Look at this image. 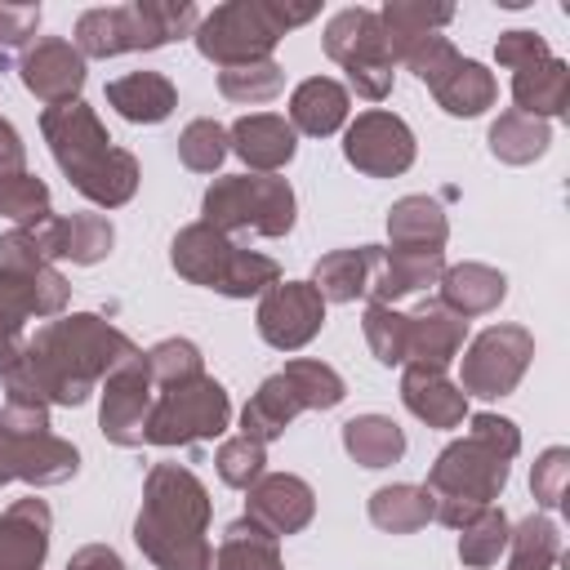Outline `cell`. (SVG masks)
<instances>
[{"instance_id":"f35d334b","label":"cell","mask_w":570,"mask_h":570,"mask_svg":"<svg viewBox=\"0 0 570 570\" xmlns=\"http://www.w3.org/2000/svg\"><path fill=\"white\" fill-rule=\"evenodd\" d=\"M281 379L289 383L298 410H334V405H343V396H347L343 374H338L334 365H325V361H312V356L285 361Z\"/></svg>"},{"instance_id":"8d00e7d4","label":"cell","mask_w":570,"mask_h":570,"mask_svg":"<svg viewBox=\"0 0 570 570\" xmlns=\"http://www.w3.org/2000/svg\"><path fill=\"white\" fill-rule=\"evenodd\" d=\"M214 570H285L281 539H272L263 525L240 517V521H232L223 530L218 552H214Z\"/></svg>"},{"instance_id":"2e32d148","label":"cell","mask_w":570,"mask_h":570,"mask_svg":"<svg viewBox=\"0 0 570 570\" xmlns=\"http://www.w3.org/2000/svg\"><path fill=\"white\" fill-rule=\"evenodd\" d=\"M85 58L71 40L62 36H40L22 49L18 58V80L27 94H36L45 107H58V102H76L80 89H85Z\"/></svg>"},{"instance_id":"4fadbf2b","label":"cell","mask_w":570,"mask_h":570,"mask_svg":"<svg viewBox=\"0 0 570 570\" xmlns=\"http://www.w3.org/2000/svg\"><path fill=\"white\" fill-rule=\"evenodd\" d=\"M156 405V383L147 374L142 352L125 356L98 387V428L111 445L138 450L147 445V414Z\"/></svg>"},{"instance_id":"f546056e","label":"cell","mask_w":570,"mask_h":570,"mask_svg":"<svg viewBox=\"0 0 570 570\" xmlns=\"http://www.w3.org/2000/svg\"><path fill=\"white\" fill-rule=\"evenodd\" d=\"M512 102H517V111L539 116V120L566 116L570 111V67L552 53L525 71H512Z\"/></svg>"},{"instance_id":"7dc6e473","label":"cell","mask_w":570,"mask_h":570,"mask_svg":"<svg viewBox=\"0 0 570 570\" xmlns=\"http://www.w3.org/2000/svg\"><path fill=\"white\" fill-rule=\"evenodd\" d=\"M566 476H570V450H566V445H548V450L534 459V468H530V490H534V503H539L543 512L561 508V499H566Z\"/></svg>"},{"instance_id":"f1b7e54d","label":"cell","mask_w":570,"mask_h":570,"mask_svg":"<svg viewBox=\"0 0 570 570\" xmlns=\"http://www.w3.org/2000/svg\"><path fill=\"white\" fill-rule=\"evenodd\" d=\"M432 98L445 116H459V120H472L481 111H490L499 102V80L485 62L476 58H459L436 85H432Z\"/></svg>"},{"instance_id":"7bdbcfd3","label":"cell","mask_w":570,"mask_h":570,"mask_svg":"<svg viewBox=\"0 0 570 570\" xmlns=\"http://www.w3.org/2000/svg\"><path fill=\"white\" fill-rule=\"evenodd\" d=\"M142 361H147V374H151L156 392L174 387V383H191V379L205 374V356L191 338H160L156 347L142 352Z\"/></svg>"},{"instance_id":"83f0119b","label":"cell","mask_w":570,"mask_h":570,"mask_svg":"<svg viewBox=\"0 0 570 570\" xmlns=\"http://www.w3.org/2000/svg\"><path fill=\"white\" fill-rule=\"evenodd\" d=\"M450 240V218L441 209V200L432 196H401L387 209V245L392 249H423V254H441Z\"/></svg>"},{"instance_id":"603a6c76","label":"cell","mask_w":570,"mask_h":570,"mask_svg":"<svg viewBox=\"0 0 570 570\" xmlns=\"http://www.w3.org/2000/svg\"><path fill=\"white\" fill-rule=\"evenodd\" d=\"M401 405L428 423V428H463L468 423V396L445 370L428 365H401Z\"/></svg>"},{"instance_id":"836d02e7","label":"cell","mask_w":570,"mask_h":570,"mask_svg":"<svg viewBox=\"0 0 570 570\" xmlns=\"http://www.w3.org/2000/svg\"><path fill=\"white\" fill-rule=\"evenodd\" d=\"M298 414H303V410H298L289 383H285L281 374H267V379L258 383V392H254V396L245 401V410H240V436H249V441H258V445H272V441L285 436V428H289Z\"/></svg>"},{"instance_id":"52a82bcc","label":"cell","mask_w":570,"mask_h":570,"mask_svg":"<svg viewBox=\"0 0 570 570\" xmlns=\"http://www.w3.org/2000/svg\"><path fill=\"white\" fill-rule=\"evenodd\" d=\"M200 22V9L191 0H129L107 9H85L76 18L71 45L80 58H116V53H147L165 49L183 36H191Z\"/></svg>"},{"instance_id":"d6986e66","label":"cell","mask_w":570,"mask_h":570,"mask_svg":"<svg viewBox=\"0 0 570 570\" xmlns=\"http://www.w3.org/2000/svg\"><path fill=\"white\" fill-rule=\"evenodd\" d=\"M236 254H240V245L232 240V236H223L218 227H209V223H187V227H178V236L169 240V267L187 281V285H205V289H223V281H227V272H232V263H236Z\"/></svg>"},{"instance_id":"6da1fadb","label":"cell","mask_w":570,"mask_h":570,"mask_svg":"<svg viewBox=\"0 0 570 570\" xmlns=\"http://www.w3.org/2000/svg\"><path fill=\"white\" fill-rule=\"evenodd\" d=\"M134 352V338L98 312H62L27 334L22 356L4 374V392L36 396L45 405H85Z\"/></svg>"},{"instance_id":"7c38bea8","label":"cell","mask_w":570,"mask_h":570,"mask_svg":"<svg viewBox=\"0 0 570 570\" xmlns=\"http://www.w3.org/2000/svg\"><path fill=\"white\" fill-rule=\"evenodd\" d=\"M414 156H419L414 129L396 111L370 107L343 129V160L365 178H396L414 165Z\"/></svg>"},{"instance_id":"d590c367","label":"cell","mask_w":570,"mask_h":570,"mask_svg":"<svg viewBox=\"0 0 570 570\" xmlns=\"http://www.w3.org/2000/svg\"><path fill=\"white\" fill-rule=\"evenodd\" d=\"M365 512L387 534H414L432 521V494L414 481H392V485H379L365 499Z\"/></svg>"},{"instance_id":"f6af8a7d","label":"cell","mask_w":570,"mask_h":570,"mask_svg":"<svg viewBox=\"0 0 570 570\" xmlns=\"http://www.w3.org/2000/svg\"><path fill=\"white\" fill-rule=\"evenodd\" d=\"M361 330H365V343L379 365H405V330H410L405 312H396L387 303H365Z\"/></svg>"},{"instance_id":"e575fe53","label":"cell","mask_w":570,"mask_h":570,"mask_svg":"<svg viewBox=\"0 0 570 570\" xmlns=\"http://www.w3.org/2000/svg\"><path fill=\"white\" fill-rule=\"evenodd\" d=\"M343 450H347L352 463L379 472V468L401 463V454H405V432H401V423L387 419V414H356V419L343 423Z\"/></svg>"},{"instance_id":"cb8c5ba5","label":"cell","mask_w":570,"mask_h":570,"mask_svg":"<svg viewBox=\"0 0 570 570\" xmlns=\"http://www.w3.org/2000/svg\"><path fill=\"white\" fill-rule=\"evenodd\" d=\"M441 272H445V258H441V254L379 245V258H374L365 298H370V303H387V307H396L401 298L432 289V285L441 281Z\"/></svg>"},{"instance_id":"7a4b0ae2","label":"cell","mask_w":570,"mask_h":570,"mask_svg":"<svg viewBox=\"0 0 570 570\" xmlns=\"http://www.w3.org/2000/svg\"><path fill=\"white\" fill-rule=\"evenodd\" d=\"M517 454H521V428L512 419L490 410L468 414V432L450 441L428 468L423 490L432 494V521L459 530L481 508H494Z\"/></svg>"},{"instance_id":"9a60e30c","label":"cell","mask_w":570,"mask_h":570,"mask_svg":"<svg viewBox=\"0 0 570 570\" xmlns=\"http://www.w3.org/2000/svg\"><path fill=\"white\" fill-rule=\"evenodd\" d=\"M80 472V450L53 432H9L0 428V485H67Z\"/></svg>"},{"instance_id":"74e56055","label":"cell","mask_w":570,"mask_h":570,"mask_svg":"<svg viewBox=\"0 0 570 570\" xmlns=\"http://www.w3.org/2000/svg\"><path fill=\"white\" fill-rule=\"evenodd\" d=\"M508 566L503 570H552L561 561V530L548 512H530L508 534Z\"/></svg>"},{"instance_id":"8992f818","label":"cell","mask_w":570,"mask_h":570,"mask_svg":"<svg viewBox=\"0 0 570 570\" xmlns=\"http://www.w3.org/2000/svg\"><path fill=\"white\" fill-rule=\"evenodd\" d=\"M316 18V4H285V0H227L214 4L191 40L200 49L205 62H214L218 71L227 67H245V62H267L276 53V45Z\"/></svg>"},{"instance_id":"44dd1931","label":"cell","mask_w":570,"mask_h":570,"mask_svg":"<svg viewBox=\"0 0 570 570\" xmlns=\"http://www.w3.org/2000/svg\"><path fill=\"white\" fill-rule=\"evenodd\" d=\"M53 512L45 499H13L0 512V570H40L49 557Z\"/></svg>"},{"instance_id":"3957f363","label":"cell","mask_w":570,"mask_h":570,"mask_svg":"<svg viewBox=\"0 0 570 570\" xmlns=\"http://www.w3.org/2000/svg\"><path fill=\"white\" fill-rule=\"evenodd\" d=\"M214 499L183 463H151L134 517V543L156 570H214Z\"/></svg>"},{"instance_id":"4316f807","label":"cell","mask_w":570,"mask_h":570,"mask_svg":"<svg viewBox=\"0 0 570 570\" xmlns=\"http://www.w3.org/2000/svg\"><path fill=\"white\" fill-rule=\"evenodd\" d=\"M347 111H352V94L330 80V76H307L303 85H294L289 94V125L294 134H307V138H330L347 125Z\"/></svg>"},{"instance_id":"d6a6232c","label":"cell","mask_w":570,"mask_h":570,"mask_svg":"<svg viewBox=\"0 0 570 570\" xmlns=\"http://www.w3.org/2000/svg\"><path fill=\"white\" fill-rule=\"evenodd\" d=\"M485 142H490V156L503 160V165H534L552 147V125L539 120V116H525V111L508 107V111L494 116Z\"/></svg>"},{"instance_id":"60d3db41","label":"cell","mask_w":570,"mask_h":570,"mask_svg":"<svg viewBox=\"0 0 570 570\" xmlns=\"http://www.w3.org/2000/svg\"><path fill=\"white\" fill-rule=\"evenodd\" d=\"M508 534L512 521L503 517V508H481L468 525H459V561L468 570H485L508 552Z\"/></svg>"},{"instance_id":"bcb514c9","label":"cell","mask_w":570,"mask_h":570,"mask_svg":"<svg viewBox=\"0 0 570 570\" xmlns=\"http://www.w3.org/2000/svg\"><path fill=\"white\" fill-rule=\"evenodd\" d=\"M214 468H218V481L232 485V490H249L263 472H267V445L249 441V436H227L214 454Z\"/></svg>"},{"instance_id":"c3c4849f","label":"cell","mask_w":570,"mask_h":570,"mask_svg":"<svg viewBox=\"0 0 570 570\" xmlns=\"http://www.w3.org/2000/svg\"><path fill=\"white\" fill-rule=\"evenodd\" d=\"M543 58H552V49H548V40H543L539 31H530V27L499 31V40H494V62L508 67V71H525V67H534V62H543Z\"/></svg>"},{"instance_id":"b9f144b4","label":"cell","mask_w":570,"mask_h":570,"mask_svg":"<svg viewBox=\"0 0 570 570\" xmlns=\"http://www.w3.org/2000/svg\"><path fill=\"white\" fill-rule=\"evenodd\" d=\"M285 89V71L276 58L267 62H245V67H227L218 71V94L227 102H240V107H258V102H272L276 94Z\"/></svg>"},{"instance_id":"9c48e42d","label":"cell","mask_w":570,"mask_h":570,"mask_svg":"<svg viewBox=\"0 0 570 570\" xmlns=\"http://www.w3.org/2000/svg\"><path fill=\"white\" fill-rule=\"evenodd\" d=\"M325 53L347 71V94L365 98V102H383L392 94V80H396V58L383 40V27H379V9H365V4H347L338 9L330 22H325V36H321Z\"/></svg>"},{"instance_id":"ee69618b","label":"cell","mask_w":570,"mask_h":570,"mask_svg":"<svg viewBox=\"0 0 570 570\" xmlns=\"http://www.w3.org/2000/svg\"><path fill=\"white\" fill-rule=\"evenodd\" d=\"M178 160L191 174H214L227 160V125H218L209 116L187 120L183 134H178Z\"/></svg>"},{"instance_id":"ba28073f","label":"cell","mask_w":570,"mask_h":570,"mask_svg":"<svg viewBox=\"0 0 570 570\" xmlns=\"http://www.w3.org/2000/svg\"><path fill=\"white\" fill-rule=\"evenodd\" d=\"M294 214H298L294 187L276 174H223L200 196V223L218 227L223 236L254 232L281 240L294 232Z\"/></svg>"},{"instance_id":"d4e9b609","label":"cell","mask_w":570,"mask_h":570,"mask_svg":"<svg viewBox=\"0 0 570 570\" xmlns=\"http://www.w3.org/2000/svg\"><path fill=\"white\" fill-rule=\"evenodd\" d=\"M102 98L129 125H160L178 107V89L165 71H125V76L107 80Z\"/></svg>"},{"instance_id":"ab89813d","label":"cell","mask_w":570,"mask_h":570,"mask_svg":"<svg viewBox=\"0 0 570 570\" xmlns=\"http://www.w3.org/2000/svg\"><path fill=\"white\" fill-rule=\"evenodd\" d=\"M0 214L22 227V232H36L40 223L53 218V196L45 187V178L18 169V174H0Z\"/></svg>"},{"instance_id":"7402d4cb","label":"cell","mask_w":570,"mask_h":570,"mask_svg":"<svg viewBox=\"0 0 570 570\" xmlns=\"http://www.w3.org/2000/svg\"><path fill=\"white\" fill-rule=\"evenodd\" d=\"M405 365H428V370H445L459 361L463 343H468V321L454 316L450 307H441L436 298L423 303L419 312H405Z\"/></svg>"},{"instance_id":"f907efd6","label":"cell","mask_w":570,"mask_h":570,"mask_svg":"<svg viewBox=\"0 0 570 570\" xmlns=\"http://www.w3.org/2000/svg\"><path fill=\"white\" fill-rule=\"evenodd\" d=\"M45 9L40 4H9L0 0V49H27L40 31Z\"/></svg>"},{"instance_id":"8fae6325","label":"cell","mask_w":570,"mask_h":570,"mask_svg":"<svg viewBox=\"0 0 570 570\" xmlns=\"http://www.w3.org/2000/svg\"><path fill=\"white\" fill-rule=\"evenodd\" d=\"M534 361V334L525 325H485L463 352H459V387L463 396L499 401L517 392Z\"/></svg>"},{"instance_id":"e0dca14e","label":"cell","mask_w":570,"mask_h":570,"mask_svg":"<svg viewBox=\"0 0 570 570\" xmlns=\"http://www.w3.org/2000/svg\"><path fill=\"white\" fill-rule=\"evenodd\" d=\"M245 517L254 525H263L272 539L298 534L316 517V490L294 472H263L245 490Z\"/></svg>"},{"instance_id":"277c9868","label":"cell","mask_w":570,"mask_h":570,"mask_svg":"<svg viewBox=\"0 0 570 570\" xmlns=\"http://www.w3.org/2000/svg\"><path fill=\"white\" fill-rule=\"evenodd\" d=\"M40 134L49 142V156L58 160V169L67 174V183L98 209H120L134 200L138 191V156L116 147L107 125L98 120V111L76 98V102H58L40 111Z\"/></svg>"},{"instance_id":"30bf717a","label":"cell","mask_w":570,"mask_h":570,"mask_svg":"<svg viewBox=\"0 0 570 570\" xmlns=\"http://www.w3.org/2000/svg\"><path fill=\"white\" fill-rule=\"evenodd\" d=\"M232 423V396L218 379L200 374L191 383H174L156 392L147 414V445H196L223 436Z\"/></svg>"},{"instance_id":"816d5d0a","label":"cell","mask_w":570,"mask_h":570,"mask_svg":"<svg viewBox=\"0 0 570 570\" xmlns=\"http://www.w3.org/2000/svg\"><path fill=\"white\" fill-rule=\"evenodd\" d=\"M67 570H125V561H120V552L107 548V543H85V548L71 552Z\"/></svg>"},{"instance_id":"5b68a950","label":"cell","mask_w":570,"mask_h":570,"mask_svg":"<svg viewBox=\"0 0 570 570\" xmlns=\"http://www.w3.org/2000/svg\"><path fill=\"white\" fill-rule=\"evenodd\" d=\"M71 303L67 276L40 254L22 227L0 232V379L13 370L27 343V321H53Z\"/></svg>"},{"instance_id":"5bb4252c","label":"cell","mask_w":570,"mask_h":570,"mask_svg":"<svg viewBox=\"0 0 570 570\" xmlns=\"http://www.w3.org/2000/svg\"><path fill=\"white\" fill-rule=\"evenodd\" d=\"M325 298L316 294L312 281H276L272 289L258 294V312H254V325H258V338L276 352H298L307 347L321 325H325Z\"/></svg>"},{"instance_id":"484cf974","label":"cell","mask_w":570,"mask_h":570,"mask_svg":"<svg viewBox=\"0 0 570 570\" xmlns=\"http://www.w3.org/2000/svg\"><path fill=\"white\" fill-rule=\"evenodd\" d=\"M503 298H508V276L490 263H454L436 281V303L463 321L494 312Z\"/></svg>"},{"instance_id":"ac0fdd59","label":"cell","mask_w":570,"mask_h":570,"mask_svg":"<svg viewBox=\"0 0 570 570\" xmlns=\"http://www.w3.org/2000/svg\"><path fill=\"white\" fill-rule=\"evenodd\" d=\"M31 236L49 263H76V267L102 263L116 245V227L107 214H53Z\"/></svg>"},{"instance_id":"ffe728a7","label":"cell","mask_w":570,"mask_h":570,"mask_svg":"<svg viewBox=\"0 0 570 570\" xmlns=\"http://www.w3.org/2000/svg\"><path fill=\"white\" fill-rule=\"evenodd\" d=\"M227 151H236L245 160V174H276V169H285L294 160L298 134L276 111H249V116L232 120Z\"/></svg>"},{"instance_id":"1f68e13d","label":"cell","mask_w":570,"mask_h":570,"mask_svg":"<svg viewBox=\"0 0 570 570\" xmlns=\"http://www.w3.org/2000/svg\"><path fill=\"white\" fill-rule=\"evenodd\" d=\"M379 245H356V249H330L316 258L312 267V285L325 303H356L370 289V272H374Z\"/></svg>"},{"instance_id":"681fc988","label":"cell","mask_w":570,"mask_h":570,"mask_svg":"<svg viewBox=\"0 0 570 570\" xmlns=\"http://www.w3.org/2000/svg\"><path fill=\"white\" fill-rule=\"evenodd\" d=\"M459 58H463V53L454 49V40L436 31V36H428V40H419V45H414V49H410L401 62H405V67H410V71H414V76H419L428 89H432V85H436V80H441V76H445V71H450Z\"/></svg>"},{"instance_id":"f5cc1de1","label":"cell","mask_w":570,"mask_h":570,"mask_svg":"<svg viewBox=\"0 0 570 570\" xmlns=\"http://www.w3.org/2000/svg\"><path fill=\"white\" fill-rule=\"evenodd\" d=\"M27 165V142L22 134L0 116V174H18Z\"/></svg>"},{"instance_id":"4dcf8cb0","label":"cell","mask_w":570,"mask_h":570,"mask_svg":"<svg viewBox=\"0 0 570 570\" xmlns=\"http://www.w3.org/2000/svg\"><path fill=\"white\" fill-rule=\"evenodd\" d=\"M454 22V4H428V0H387L379 9V27H383V40L392 49V58L401 62L419 40L436 36L441 27Z\"/></svg>"}]
</instances>
